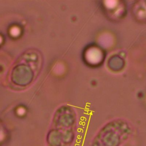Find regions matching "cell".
I'll list each match as a JSON object with an SVG mask.
<instances>
[{"instance_id": "cell-1", "label": "cell", "mask_w": 146, "mask_h": 146, "mask_svg": "<svg viewBox=\"0 0 146 146\" xmlns=\"http://www.w3.org/2000/svg\"><path fill=\"white\" fill-rule=\"evenodd\" d=\"M133 133L131 123L123 119H115L100 128L89 146H123Z\"/></svg>"}, {"instance_id": "cell-2", "label": "cell", "mask_w": 146, "mask_h": 146, "mask_svg": "<svg viewBox=\"0 0 146 146\" xmlns=\"http://www.w3.org/2000/svg\"><path fill=\"white\" fill-rule=\"evenodd\" d=\"M57 146H72L77 131V115L74 108L64 106L56 116Z\"/></svg>"}, {"instance_id": "cell-3", "label": "cell", "mask_w": 146, "mask_h": 146, "mask_svg": "<svg viewBox=\"0 0 146 146\" xmlns=\"http://www.w3.org/2000/svg\"><path fill=\"white\" fill-rule=\"evenodd\" d=\"M103 53L100 50L96 47H91L85 54L86 59L91 64H96L99 63L102 60Z\"/></svg>"}]
</instances>
